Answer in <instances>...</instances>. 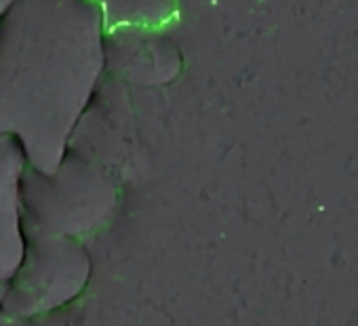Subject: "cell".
<instances>
[{"label": "cell", "mask_w": 358, "mask_h": 326, "mask_svg": "<svg viewBox=\"0 0 358 326\" xmlns=\"http://www.w3.org/2000/svg\"><path fill=\"white\" fill-rule=\"evenodd\" d=\"M106 70L93 0H11L0 13V137L53 173Z\"/></svg>", "instance_id": "obj_1"}, {"label": "cell", "mask_w": 358, "mask_h": 326, "mask_svg": "<svg viewBox=\"0 0 358 326\" xmlns=\"http://www.w3.org/2000/svg\"><path fill=\"white\" fill-rule=\"evenodd\" d=\"M118 207V188L101 165L68 149L53 173L26 165L20 179V213L26 238L83 242L101 230Z\"/></svg>", "instance_id": "obj_2"}, {"label": "cell", "mask_w": 358, "mask_h": 326, "mask_svg": "<svg viewBox=\"0 0 358 326\" xmlns=\"http://www.w3.org/2000/svg\"><path fill=\"white\" fill-rule=\"evenodd\" d=\"M91 276V257L83 242L68 238H26L24 255L5 282L0 309L32 320L74 301Z\"/></svg>", "instance_id": "obj_3"}, {"label": "cell", "mask_w": 358, "mask_h": 326, "mask_svg": "<svg viewBox=\"0 0 358 326\" xmlns=\"http://www.w3.org/2000/svg\"><path fill=\"white\" fill-rule=\"evenodd\" d=\"M26 169L22 147L0 137V284H5L22 261L26 236L20 213V179Z\"/></svg>", "instance_id": "obj_4"}, {"label": "cell", "mask_w": 358, "mask_h": 326, "mask_svg": "<svg viewBox=\"0 0 358 326\" xmlns=\"http://www.w3.org/2000/svg\"><path fill=\"white\" fill-rule=\"evenodd\" d=\"M3 290H5V284H0V299H3ZM0 326H28L26 320L22 318H15V316H9L0 309Z\"/></svg>", "instance_id": "obj_5"}, {"label": "cell", "mask_w": 358, "mask_h": 326, "mask_svg": "<svg viewBox=\"0 0 358 326\" xmlns=\"http://www.w3.org/2000/svg\"><path fill=\"white\" fill-rule=\"evenodd\" d=\"M9 3H11V0H0V13H3L9 7Z\"/></svg>", "instance_id": "obj_6"}]
</instances>
